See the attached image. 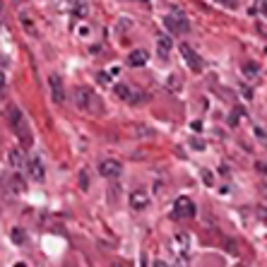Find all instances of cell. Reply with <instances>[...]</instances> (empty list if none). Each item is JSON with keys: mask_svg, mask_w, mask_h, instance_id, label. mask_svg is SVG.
<instances>
[{"mask_svg": "<svg viewBox=\"0 0 267 267\" xmlns=\"http://www.w3.org/2000/svg\"><path fill=\"white\" fill-rule=\"evenodd\" d=\"M171 251H174L181 260H188L190 258V251H193V239L188 234H176L174 241H171Z\"/></svg>", "mask_w": 267, "mask_h": 267, "instance_id": "obj_4", "label": "cell"}, {"mask_svg": "<svg viewBox=\"0 0 267 267\" xmlns=\"http://www.w3.org/2000/svg\"><path fill=\"white\" fill-rule=\"evenodd\" d=\"M154 267H166V265H164L161 260H157V263H154Z\"/></svg>", "mask_w": 267, "mask_h": 267, "instance_id": "obj_26", "label": "cell"}, {"mask_svg": "<svg viewBox=\"0 0 267 267\" xmlns=\"http://www.w3.org/2000/svg\"><path fill=\"white\" fill-rule=\"evenodd\" d=\"M22 22H24V27H27L29 31H34V24H31V19H29L27 12H22Z\"/></svg>", "mask_w": 267, "mask_h": 267, "instance_id": "obj_19", "label": "cell"}, {"mask_svg": "<svg viewBox=\"0 0 267 267\" xmlns=\"http://www.w3.org/2000/svg\"><path fill=\"white\" fill-rule=\"evenodd\" d=\"M27 171H29V176H31L36 183L46 178V174H43V164H41L39 157H29L27 159Z\"/></svg>", "mask_w": 267, "mask_h": 267, "instance_id": "obj_8", "label": "cell"}, {"mask_svg": "<svg viewBox=\"0 0 267 267\" xmlns=\"http://www.w3.org/2000/svg\"><path fill=\"white\" fill-rule=\"evenodd\" d=\"M181 53H183V60H186V65L190 67V70H193V72H202V58L198 53H195V51H193V48H190V46H188V43H181Z\"/></svg>", "mask_w": 267, "mask_h": 267, "instance_id": "obj_6", "label": "cell"}, {"mask_svg": "<svg viewBox=\"0 0 267 267\" xmlns=\"http://www.w3.org/2000/svg\"><path fill=\"white\" fill-rule=\"evenodd\" d=\"M258 10L263 14H267V0H258Z\"/></svg>", "mask_w": 267, "mask_h": 267, "instance_id": "obj_20", "label": "cell"}, {"mask_svg": "<svg viewBox=\"0 0 267 267\" xmlns=\"http://www.w3.org/2000/svg\"><path fill=\"white\" fill-rule=\"evenodd\" d=\"M171 48H174V41H171V36H166V34H157V55H161V58H169Z\"/></svg>", "mask_w": 267, "mask_h": 267, "instance_id": "obj_11", "label": "cell"}, {"mask_svg": "<svg viewBox=\"0 0 267 267\" xmlns=\"http://www.w3.org/2000/svg\"><path fill=\"white\" fill-rule=\"evenodd\" d=\"M190 147H195V149H205V142H202L200 137H190Z\"/></svg>", "mask_w": 267, "mask_h": 267, "instance_id": "obj_18", "label": "cell"}, {"mask_svg": "<svg viewBox=\"0 0 267 267\" xmlns=\"http://www.w3.org/2000/svg\"><path fill=\"white\" fill-rule=\"evenodd\" d=\"M130 207L137 210V212H142V210H147L149 207V195L145 190H135L133 195H130Z\"/></svg>", "mask_w": 267, "mask_h": 267, "instance_id": "obj_10", "label": "cell"}, {"mask_svg": "<svg viewBox=\"0 0 267 267\" xmlns=\"http://www.w3.org/2000/svg\"><path fill=\"white\" fill-rule=\"evenodd\" d=\"M116 94H118L123 101H133V89L128 84H116Z\"/></svg>", "mask_w": 267, "mask_h": 267, "instance_id": "obj_16", "label": "cell"}, {"mask_svg": "<svg viewBox=\"0 0 267 267\" xmlns=\"http://www.w3.org/2000/svg\"><path fill=\"white\" fill-rule=\"evenodd\" d=\"M2 87H5V75L0 72V89H2Z\"/></svg>", "mask_w": 267, "mask_h": 267, "instance_id": "obj_25", "label": "cell"}, {"mask_svg": "<svg viewBox=\"0 0 267 267\" xmlns=\"http://www.w3.org/2000/svg\"><path fill=\"white\" fill-rule=\"evenodd\" d=\"M176 267H188V260H181V258H178V263H176Z\"/></svg>", "mask_w": 267, "mask_h": 267, "instance_id": "obj_24", "label": "cell"}, {"mask_svg": "<svg viewBox=\"0 0 267 267\" xmlns=\"http://www.w3.org/2000/svg\"><path fill=\"white\" fill-rule=\"evenodd\" d=\"M113 267H125V265H113Z\"/></svg>", "mask_w": 267, "mask_h": 267, "instance_id": "obj_27", "label": "cell"}, {"mask_svg": "<svg viewBox=\"0 0 267 267\" xmlns=\"http://www.w3.org/2000/svg\"><path fill=\"white\" fill-rule=\"evenodd\" d=\"M7 159H10V164H12V169H19V171H24V169H27V157H24V152H22V149H10V157H7Z\"/></svg>", "mask_w": 267, "mask_h": 267, "instance_id": "obj_12", "label": "cell"}, {"mask_svg": "<svg viewBox=\"0 0 267 267\" xmlns=\"http://www.w3.org/2000/svg\"><path fill=\"white\" fill-rule=\"evenodd\" d=\"M48 87H51V96H53V101L63 104V101H65V89H63V82H60L58 75H51V77H48Z\"/></svg>", "mask_w": 267, "mask_h": 267, "instance_id": "obj_9", "label": "cell"}, {"mask_svg": "<svg viewBox=\"0 0 267 267\" xmlns=\"http://www.w3.org/2000/svg\"><path fill=\"white\" fill-rule=\"evenodd\" d=\"M75 106L80 108V111H84V113H92V111H96L101 104H99L96 94H94L89 87H77V92H75Z\"/></svg>", "mask_w": 267, "mask_h": 267, "instance_id": "obj_2", "label": "cell"}, {"mask_svg": "<svg viewBox=\"0 0 267 267\" xmlns=\"http://www.w3.org/2000/svg\"><path fill=\"white\" fill-rule=\"evenodd\" d=\"M10 190H12V193H17V195L27 190V183H24V178H22L19 174H14L12 178H10Z\"/></svg>", "mask_w": 267, "mask_h": 267, "instance_id": "obj_14", "label": "cell"}, {"mask_svg": "<svg viewBox=\"0 0 267 267\" xmlns=\"http://www.w3.org/2000/svg\"><path fill=\"white\" fill-rule=\"evenodd\" d=\"M7 118H10V125H12L14 135L19 137V142L24 145V147H29L31 142H34V137H31V128H29L27 118H24V113L19 111V108H10L7 111Z\"/></svg>", "mask_w": 267, "mask_h": 267, "instance_id": "obj_1", "label": "cell"}, {"mask_svg": "<svg viewBox=\"0 0 267 267\" xmlns=\"http://www.w3.org/2000/svg\"><path fill=\"white\" fill-rule=\"evenodd\" d=\"M80 183H82V190L89 188V181H87V174H84V171H82V176H80Z\"/></svg>", "mask_w": 267, "mask_h": 267, "instance_id": "obj_21", "label": "cell"}, {"mask_svg": "<svg viewBox=\"0 0 267 267\" xmlns=\"http://www.w3.org/2000/svg\"><path fill=\"white\" fill-rule=\"evenodd\" d=\"M14 267H24V265H14Z\"/></svg>", "mask_w": 267, "mask_h": 267, "instance_id": "obj_28", "label": "cell"}, {"mask_svg": "<svg viewBox=\"0 0 267 267\" xmlns=\"http://www.w3.org/2000/svg\"><path fill=\"white\" fill-rule=\"evenodd\" d=\"M217 2H222L224 7H236V2H231V0H217Z\"/></svg>", "mask_w": 267, "mask_h": 267, "instance_id": "obj_22", "label": "cell"}, {"mask_svg": "<svg viewBox=\"0 0 267 267\" xmlns=\"http://www.w3.org/2000/svg\"><path fill=\"white\" fill-rule=\"evenodd\" d=\"M10 236H12V243H17V246L27 241V234H24V231H22V229H19V227H14V229H12V234H10Z\"/></svg>", "mask_w": 267, "mask_h": 267, "instance_id": "obj_17", "label": "cell"}, {"mask_svg": "<svg viewBox=\"0 0 267 267\" xmlns=\"http://www.w3.org/2000/svg\"><path fill=\"white\" fill-rule=\"evenodd\" d=\"M99 82H104V84L108 82V75H106V72H99Z\"/></svg>", "mask_w": 267, "mask_h": 267, "instance_id": "obj_23", "label": "cell"}, {"mask_svg": "<svg viewBox=\"0 0 267 267\" xmlns=\"http://www.w3.org/2000/svg\"><path fill=\"white\" fill-rule=\"evenodd\" d=\"M174 217L176 219H190V217H195V202L186 198V195H181V198H176L174 202Z\"/></svg>", "mask_w": 267, "mask_h": 267, "instance_id": "obj_5", "label": "cell"}, {"mask_svg": "<svg viewBox=\"0 0 267 267\" xmlns=\"http://www.w3.org/2000/svg\"><path fill=\"white\" fill-rule=\"evenodd\" d=\"M120 171H123V164L118 159H104L99 164V174L104 178H118Z\"/></svg>", "mask_w": 267, "mask_h": 267, "instance_id": "obj_7", "label": "cell"}, {"mask_svg": "<svg viewBox=\"0 0 267 267\" xmlns=\"http://www.w3.org/2000/svg\"><path fill=\"white\" fill-rule=\"evenodd\" d=\"M87 12H89L87 2H84V0H77V2H75V7H72V14H75L77 19H84V17H87Z\"/></svg>", "mask_w": 267, "mask_h": 267, "instance_id": "obj_15", "label": "cell"}, {"mask_svg": "<svg viewBox=\"0 0 267 267\" xmlns=\"http://www.w3.org/2000/svg\"><path fill=\"white\" fill-rule=\"evenodd\" d=\"M164 27L169 29V34H174V36H186L188 31H190V22H188L186 14L171 12L164 17Z\"/></svg>", "mask_w": 267, "mask_h": 267, "instance_id": "obj_3", "label": "cell"}, {"mask_svg": "<svg viewBox=\"0 0 267 267\" xmlns=\"http://www.w3.org/2000/svg\"><path fill=\"white\" fill-rule=\"evenodd\" d=\"M149 60V53L145 51V48H137V51H130V55H128V63L133 67H140V65H145Z\"/></svg>", "mask_w": 267, "mask_h": 267, "instance_id": "obj_13", "label": "cell"}]
</instances>
